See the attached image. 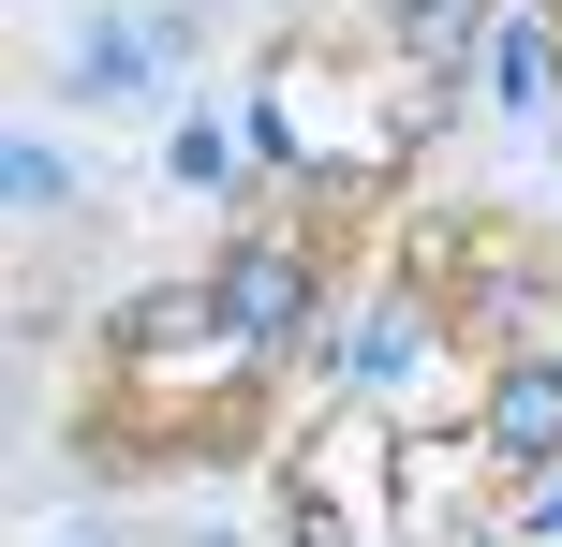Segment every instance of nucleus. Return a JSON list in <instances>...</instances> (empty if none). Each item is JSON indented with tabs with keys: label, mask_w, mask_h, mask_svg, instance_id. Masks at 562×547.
<instances>
[{
	"label": "nucleus",
	"mask_w": 562,
	"mask_h": 547,
	"mask_svg": "<svg viewBox=\"0 0 562 547\" xmlns=\"http://www.w3.org/2000/svg\"><path fill=\"white\" fill-rule=\"evenodd\" d=\"M207 326H223L237 355H296L311 341V252L296 237H237V252L207 266Z\"/></svg>",
	"instance_id": "1"
},
{
	"label": "nucleus",
	"mask_w": 562,
	"mask_h": 547,
	"mask_svg": "<svg viewBox=\"0 0 562 547\" xmlns=\"http://www.w3.org/2000/svg\"><path fill=\"white\" fill-rule=\"evenodd\" d=\"M474 104L504 118V134H548V118H562V0L474 30Z\"/></svg>",
	"instance_id": "2"
},
{
	"label": "nucleus",
	"mask_w": 562,
	"mask_h": 547,
	"mask_svg": "<svg viewBox=\"0 0 562 547\" xmlns=\"http://www.w3.org/2000/svg\"><path fill=\"white\" fill-rule=\"evenodd\" d=\"M164 75L178 59H164V15H148V0H89V15L59 30V89H75V104H148Z\"/></svg>",
	"instance_id": "3"
},
{
	"label": "nucleus",
	"mask_w": 562,
	"mask_h": 547,
	"mask_svg": "<svg viewBox=\"0 0 562 547\" xmlns=\"http://www.w3.org/2000/svg\"><path fill=\"white\" fill-rule=\"evenodd\" d=\"M474 459H488V474H548V459H562V355H504V371H488Z\"/></svg>",
	"instance_id": "4"
},
{
	"label": "nucleus",
	"mask_w": 562,
	"mask_h": 547,
	"mask_svg": "<svg viewBox=\"0 0 562 547\" xmlns=\"http://www.w3.org/2000/svg\"><path fill=\"white\" fill-rule=\"evenodd\" d=\"M429 355H445V311H429V296H370V326H356V385L370 400H415Z\"/></svg>",
	"instance_id": "5"
},
{
	"label": "nucleus",
	"mask_w": 562,
	"mask_h": 547,
	"mask_svg": "<svg viewBox=\"0 0 562 547\" xmlns=\"http://www.w3.org/2000/svg\"><path fill=\"white\" fill-rule=\"evenodd\" d=\"M0 193H15V223H75V207H89V163L59 134H15V148H0Z\"/></svg>",
	"instance_id": "6"
},
{
	"label": "nucleus",
	"mask_w": 562,
	"mask_h": 547,
	"mask_svg": "<svg viewBox=\"0 0 562 547\" xmlns=\"http://www.w3.org/2000/svg\"><path fill=\"white\" fill-rule=\"evenodd\" d=\"M518 547H562V474H548L533 503H518Z\"/></svg>",
	"instance_id": "7"
},
{
	"label": "nucleus",
	"mask_w": 562,
	"mask_h": 547,
	"mask_svg": "<svg viewBox=\"0 0 562 547\" xmlns=\"http://www.w3.org/2000/svg\"><path fill=\"white\" fill-rule=\"evenodd\" d=\"M296 547H356V533H340V518H326V503H311V518H296Z\"/></svg>",
	"instance_id": "8"
}]
</instances>
